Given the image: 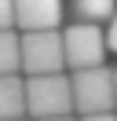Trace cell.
Listing matches in <instances>:
<instances>
[{
    "instance_id": "6da1fadb",
    "label": "cell",
    "mask_w": 117,
    "mask_h": 121,
    "mask_svg": "<svg viewBox=\"0 0 117 121\" xmlns=\"http://www.w3.org/2000/svg\"><path fill=\"white\" fill-rule=\"evenodd\" d=\"M70 99L77 114H99L113 110V70L99 66H80L70 77Z\"/></svg>"
},
{
    "instance_id": "7a4b0ae2",
    "label": "cell",
    "mask_w": 117,
    "mask_h": 121,
    "mask_svg": "<svg viewBox=\"0 0 117 121\" xmlns=\"http://www.w3.org/2000/svg\"><path fill=\"white\" fill-rule=\"evenodd\" d=\"M26 114L29 117L73 114L70 77L62 70H55V73H29V81H26Z\"/></svg>"
},
{
    "instance_id": "3957f363",
    "label": "cell",
    "mask_w": 117,
    "mask_h": 121,
    "mask_svg": "<svg viewBox=\"0 0 117 121\" xmlns=\"http://www.w3.org/2000/svg\"><path fill=\"white\" fill-rule=\"evenodd\" d=\"M62 33L58 30H22L18 37V70L55 73L62 70Z\"/></svg>"
},
{
    "instance_id": "277c9868",
    "label": "cell",
    "mask_w": 117,
    "mask_h": 121,
    "mask_svg": "<svg viewBox=\"0 0 117 121\" xmlns=\"http://www.w3.org/2000/svg\"><path fill=\"white\" fill-rule=\"evenodd\" d=\"M106 59V40H102L99 22H73L62 30V62L73 70L99 66Z\"/></svg>"
},
{
    "instance_id": "5b68a950",
    "label": "cell",
    "mask_w": 117,
    "mask_h": 121,
    "mask_svg": "<svg viewBox=\"0 0 117 121\" xmlns=\"http://www.w3.org/2000/svg\"><path fill=\"white\" fill-rule=\"evenodd\" d=\"M18 30H58L62 0H11Z\"/></svg>"
},
{
    "instance_id": "8992f818",
    "label": "cell",
    "mask_w": 117,
    "mask_h": 121,
    "mask_svg": "<svg viewBox=\"0 0 117 121\" xmlns=\"http://www.w3.org/2000/svg\"><path fill=\"white\" fill-rule=\"evenodd\" d=\"M26 114V81L18 73H0V121Z\"/></svg>"
},
{
    "instance_id": "52a82bcc",
    "label": "cell",
    "mask_w": 117,
    "mask_h": 121,
    "mask_svg": "<svg viewBox=\"0 0 117 121\" xmlns=\"http://www.w3.org/2000/svg\"><path fill=\"white\" fill-rule=\"evenodd\" d=\"M117 0H73V15L80 22H106L113 15Z\"/></svg>"
},
{
    "instance_id": "ba28073f",
    "label": "cell",
    "mask_w": 117,
    "mask_h": 121,
    "mask_svg": "<svg viewBox=\"0 0 117 121\" xmlns=\"http://www.w3.org/2000/svg\"><path fill=\"white\" fill-rule=\"evenodd\" d=\"M0 73H18V33L0 30Z\"/></svg>"
},
{
    "instance_id": "9c48e42d",
    "label": "cell",
    "mask_w": 117,
    "mask_h": 121,
    "mask_svg": "<svg viewBox=\"0 0 117 121\" xmlns=\"http://www.w3.org/2000/svg\"><path fill=\"white\" fill-rule=\"evenodd\" d=\"M102 40H106V52L117 55V8H113V15H110V30L102 33Z\"/></svg>"
},
{
    "instance_id": "30bf717a",
    "label": "cell",
    "mask_w": 117,
    "mask_h": 121,
    "mask_svg": "<svg viewBox=\"0 0 117 121\" xmlns=\"http://www.w3.org/2000/svg\"><path fill=\"white\" fill-rule=\"evenodd\" d=\"M7 26H15V4L0 0V30H7Z\"/></svg>"
},
{
    "instance_id": "8fae6325",
    "label": "cell",
    "mask_w": 117,
    "mask_h": 121,
    "mask_svg": "<svg viewBox=\"0 0 117 121\" xmlns=\"http://www.w3.org/2000/svg\"><path fill=\"white\" fill-rule=\"evenodd\" d=\"M80 121H117L113 110H99V114H80Z\"/></svg>"
},
{
    "instance_id": "7c38bea8",
    "label": "cell",
    "mask_w": 117,
    "mask_h": 121,
    "mask_svg": "<svg viewBox=\"0 0 117 121\" xmlns=\"http://www.w3.org/2000/svg\"><path fill=\"white\" fill-rule=\"evenodd\" d=\"M37 121H77L73 114H51V117H37Z\"/></svg>"
},
{
    "instance_id": "4fadbf2b",
    "label": "cell",
    "mask_w": 117,
    "mask_h": 121,
    "mask_svg": "<svg viewBox=\"0 0 117 121\" xmlns=\"http://www.w3.org/2000/svg\"><path fill=\"white\" fill-rule=\"evenodd\" d=\"M113 114H117V70H113Z\"/></svg>"
},
{
    "instance_id": "5bb4252c",
    "label": "cell",
    "mask_w": 117,
    "mask_h": 121,
    "mask_svg": "<svg viewBox=\"0 0 117 121\" xmlns=\"http://www.w3.org/2000/svg\"><path fill=\"white\" fill-rule=\"evenodd\" d=\"M4 121H26V114H22V117H4Z\"/></svg>"
}]
</instances>
